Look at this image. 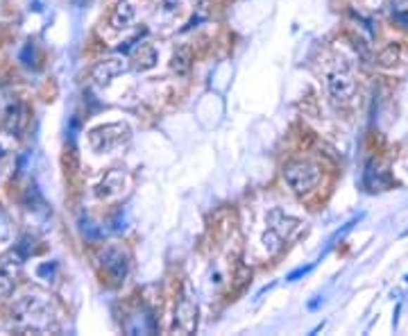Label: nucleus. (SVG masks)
Masks as SVG:
<instances>
[{
    "label": "nucleus",
    "mask_w": 408,
    "mask_h": 336,
    "mask_svg": "<svg viewBox=\"0 0 408 336\" xmlns=\"http://www.w3.org/2000/svg\"><path fill=\"white\" fill-rule=\"evenodd\" d=\"M25 207L27 209H39V207H44V198H41V193L39 189L32 185V187H27L25 191Z\"/></svg>",
    "instance_id": "obj_16"
},
{
    "label": "nucleus",
    "mask_w": 408,
    "mask_h": 336,
    "mask_svg": "<svg viewBox=\"0 0 408 336\" xmlns=\"http://www.w3.org/2000/svg\"><path fill=\"white\" fill-rule=\"evenodd\" d=\"M98 263L105 278L118 287V284L125 282V278L129 275V257L118 248H105L98 254Z\"/></svg>",
    "instance_id": "obj_4"
},
{
    "label": "nucleus",
    "mask_w": 408,
    "mask_h": 336,
    "mask_svg": "<svg viewBox=\"0 0 408 336\" xmlns=\"http://www.w3.org/2000/svg\"><path fill=\"white\" fill-rule=\"evenodd\" d=\"M311 270H313V263H309V266H300L298 270H293V273L286 275V282H298L300 278H304V275L311 273Z\"/></svg>",
    "instance_id": "obj_19"
},
{
    "label": "nucleus",
    "mask_w": 408,
    "mask_h": 336,
    "mask_svg": "<svg viewBox=\"0 0 408 336\" xmlns=\"http://www.w3.org/2000/svg\"><path fill=\"white\" fill-rule=\"evenodd\" d=\"M326 91L336 107H347L352 105L356 96V80L352 75L350 66H336L326 73Z\"/></svg>",
    "instance_id": "obj_3"
},
{
    "label": "nucleus",
    "mask_w": 408,
    "mask_h": 336,
    "mask_svg": "<svg viewBox=\"0 0 408 336\" xmlns=\"http://www.w3.org/2000/svg\"><path fill=\"white\" fill-rule=\"evenodd\" d=\"M134 16H136V9L132 0H116L114 7L109 12V27L120 32V30H127L132 23H134Z\"/></svg>",
    "instance_id": "obj_11"
},
{
    "label": "nucleus",
    "mask_w": 408,
    "mask_h": 336,
    "mask_svg": "<svg viewBox=\"0 0 408 336\" xmlns=\"http://www.w3.org/2000/svg\"><path fill=\"white\" fill-rule=\"evenodd\" d=\"M50 311V302L44 298V295L37 293H27L23 298H18V302L14 304L12 309V318L16 323H37Z\"/></svg>",
    "instance_id": "obj_6"
},
{
    "label": "nucleus",
    "mask_w": 408,
    "mask_h": 336,
    "mask_svg": "<svg viewBox=\"0 0 408 336\" xmlns=\"http://www.w3.org/2000/svg\"><path fill=\"white\" fill-rule=\"evenodd\" d=\"M191 62H193V55H191V48H177L175 55L170 59V68L175 70L177 75H189L191 73Z\"/></svg>",
    "instance_id": "obj_15"
},
{
    "label": "nucleus",
    "mask_w": 408,
    "mask_h": 336,
    "mask_svg": "<svg viewBox=\"0 0 408 336\" xmlns=\"http://www.w3.org/2000/svg\"><path fill=\"white\" fill-rule=\"evenodd\" d=\"M161 7H163V12L177 14V12H179V7H181V0H161Z\"/></svg>",
    "instance_id": "obj_20"
},
{
    "label": "nucleus",
    "mask_w": 408,
    "mask_h": 336,
    "mask_svg": "<svg viewBox=\"0 0 408 336\" xmlns=\"http://www.w3.org/2000/svg\"><path fill=\"white\" fill-rule=\"evenodd\" d=\"M27 257L16 246L0 257V298H9L16 289V275Z\"/></svg>",
    "instance_id": "obj_5"
},
{
    "label": "nucleus",
    "mask_w": 408,
    "mask_h": 336,
    "mask_svg": "<svg viewBox=\"0 0 408 336\" xmlns=\"http://www.w3.org/2000/svg\"><path fill=\"white\" fill-rule=\"evenodd\" d=\"M132 62H134V68L136 70H150V68H155L157 62H159V53H157V48L152 46V44H141L136 50H134V55H132Z\"/></svg>",
    "instance_id": "obj_13"
},
{
    "label": "nucleus",
    "mask_w": 408,
    "mask_h": 336,
    "mask_svg": "<svg viewBox=\"0 0 408 336\" xmlns=\"http://www.w3.org/2000/svg\"><path fill=\"white\" fill-rule=\"evenodd\" d=\"M395 21L402 27H408V12H395Z\"/></svg>",
    "instance_id": "obj_21"
},
{
    "label": "nucleus",
    "mask_w": 408,
    "mask_h": 336,
    "mask_svg": "<svg viewBox=\"0 0 408 336\" xmlns=\"http://www.w3.org/2000/svg\"><path fill=\"white\" fill-rule=\"evenodd\" d=\"M268 223H270L268 228H270L272 232H277L283 241L293 239L295 234H298V232L304 228V223H302L300 218H295V216H291V213H286V211H281V209H272V211L268 213Z\"/></svg>",
    "instance_id": "obj_10"
},
{
    "label": "nucleus",
    "mask_w": 408,
    "mask_h": 336,
    "mask_svg": "<svg viewBox=\"0 0 408 336\" xmlns=\"http://www.w3.org/2000/svg\"><path fill=\"white\" fill-rule=\"evenodd\" d=\"M127 68H129V64H127L125 57H107L94 66V70H91V80H94L96 87H109L118 75L127 73Z\"/></svg>",
    "instance_id": "obj_7"
},
{
    "label": "nucleus",
    "mask_w": 408,
    "mask_h": 336,
    "mask_svg": "<svg viewBox=\"0 0 408 336\" xmlns=\"http://www.w3.org/2000/svg\"><path fill=\"white\" fill-rule=\"evenodd\" d=\"M125 187H127V175L122 170L114 168V170L105 173V178L94 187V196L98 200H111V198L120 196V193L125 191Z\"/></svg>",
    "instance_id": "obj_9"
},
{
    "label": "nucleus",
    "mask_w": 408,
    "mask_h": 336,
    "mask_svg": "<svg viewBox=\"0 0 408 336\" xmlns=\"http://www.w3.org/2000/svg\"><path fill=\"white\" fill-rule=\"evenodd\" d=\"M0 157H3V148H0Z\"/></svg>",
    "instance_id": "obj_23"
},
{
    "label": "nucleus",
    "mask_w": 408,
    "mask_h": 336,
    "mask_svg": "<svg viewBox=\"0 0 408 336\" xmlns=\"http://www.w3.org/2000/svg\"><path fill=\"white\" fill-rule=\"evenodd\" d=\"M34 243H37V241H34V237H30V234H23V237L18 239L16 248H18L20 252H23L25 257H30V254L34 252Z\"/></svg>",
    "instance_id": "obj_17"
},
{
    "label": "nucleus",
    "mask_w": 408,
    "mask_h": 336,
    "mask_svg": "<svg viewBox=\"0 0 408 336\" xmlns=\"http://www.w3.org/2000/svg\"><path fill=\"white\" fill-rule=\"evenodd\" d=\"M25 123H27V109H25V105L18 103V100H16V103H12V105H7L3 125H5V130L9 132V135L20 137V132H23Z\"/></svg>",
    "instance_id": "obj_12"
},
{
    "label": "nucleus",
    "mask_w": 408,
    "mask_h": 336,
    "mask_svg": "<svg viewBox=\"0 0 408 336\" xmlns=\"http://www.w3.org/2000/svg\"><path fill=\"white\" fill-rule=\"evenodd\" d=\"M320 180H322L320 166L309 159H295L283 166V182L298 196H306L313 189H318Z\"/></svg>",
    "instance_id": "obj_1"
},
{
    "label": "nucleus",
    "mask_w": 408,
    "mask_h": 336,
    "mask_svg": "<svg viewBox=\"0 0 408 336\" xmlns=\"http://www.w3.org/2000/svg\"><path fill=\"white\" fill-rule=\"evenodd\" d=\"M9 232H12V228H9V218L5 209L0 207V243H5L9 239Z\"/></svg>",
    "instance_id": "obj_18"
},
{
    "label": "nucleus",
    "mask_w": 408,
    "mask_h": 336,
    "mask_svg": "<svg viewBox=\"0 0 408 336\" xmlns=\"http://www.w3.org/2000/svg\"><path fill=\"white\" fill-rule=\"evenodd\" d=\"M75 5H87V3H91V0H73Z\"/></svg>",
    "instance_id": "obj_22"
},
{
    "label": "nucleus",
    "mask_w": 408,
    "mask_h": 336,
    "mask_svg": "<svg viewBox=\"0 0 408 336\" xmlns=\"http://www.w3.org/2000/svg\"><path fill=\"white\" fill-rule=\"evenodd\" d=\"M402 59V46L400 44H388L385 48H381L379 53H376V66L381 68H393L400 64Z\"/></svg>",
    "instance_id": "obj_14"
},
{
    "label": "nucleus",
    "mask_w": 408,
    "mask_h": 336,
    "mask_svg": "<svg viewBox=\"0 0 408 336\" xmlns=\"http://www.w3.org/2000/svg\"><path fill=\"white\" fill-rule=\"evenodd\" d=\"M172 328L184 332V334H193L198 330V304L196 300L191 298V293H181V298L177 302V309H175V323Z\"/></svg>",
    "instance_id": "obj_8"
},
{
    "label": "nucleus",
    "mask_w": 408,
    "mask_h": 336,
    "mask_svg": "<svg viewBox=\"0 0 408 336\" xmlns=\"http://www.w3.org/2000/svg\"><path fill=\"white\" fill-rule=\"evenodd\" d=\"M89 146L98 155H105V152H114L122 144H127L132 137V127L127 123H102L89 130Z\"/></svg>",
    "instance_id": "obj_2"
}]
</instances>
